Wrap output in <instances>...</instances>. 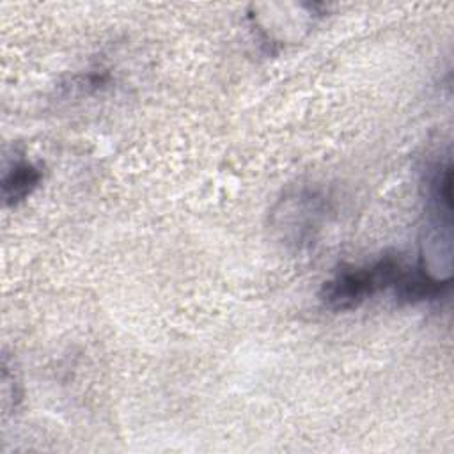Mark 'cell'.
I'll list each match as a JSON object with an SVG mask.
<instances>
[{"label": "cell", "mask_w": 454, "mask_h": 454, "mask_svg": "<svg viewBox=\"0 0 454 454\" xmlns=\"http://www.w3.org/2000/svg\"><path fill=\"white\" fill-rule=\"evenodd\" d=\"M404 264L395 255H383L365 266L339 270L321 287L319 298L325 307L335 312L356 309L376 293L394 287Z\"/></svg>", "instance_id": "cell-1"}, {"label": "cell", "mask_w": 454, "mask_h": 454, "mask_svg": "<svg viewBox=\"0 0 454 454\" xmlns=\"http://www.w3.org/2000/svg\"><path fill=\"white\" fill-rule=\"evenodd\" d=\"M328 213L326 197L310 188H300L284 195L270 213V223L278 239L294 248L314 243Z\"/></svg>", "instance_id": "cell-2"}, {"label": "cell", "mask_w": 454, "mask_h": 454, "mask_svg": "<svg viewBox=\"0 0 454 454\" xmlns=\"http://www.w3.org/2000/svg\"><path fill=\"white\" fill-rule=\"evenodd\" d=\"M41 172L30 161H16L2 179V199L7 206L27 199L39 184Z\"/></svg>", "instance_id": "cell-3"}]
</instances>
